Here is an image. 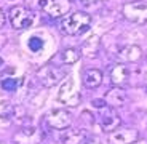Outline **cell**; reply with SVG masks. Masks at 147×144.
<instances>
[{
  "label": "cell",
  "mask_w": 147,
  "mask_h": 144,
  "mask_svg": "<svg viewBox=\"0 0 147 144\" xmlns=\"http://www.w3.org/2000/svg\"><path fill=\"white\" fill-rule=\"evenodd\" d=\"M88 139V133L82 128H66L61 135L63 144H85Z\"/></svg>",
  "instance_id": "4fadbf2b"
},
{
  "label": "cell",
  "mask_w": 147,
  "mask_h": 144,
  "mask_svg": "<svg viewBox=\"0 0 147 144\" xmlns=\"http://www.w3.org/2000/svg\"><path fill=\"white\" fill-rule=\"evenodd\" d=\"M2 66H3V59L0 58V67H2Z\"/></svg>",
  "instance_id": "484cf974"
},
{
  "label": "cell",
  "mask_w": 147,
  "mask_h": 144,
  "mask_svg": "<svg viewBox=\"0 0 147 144\" xmlns=\"http://www.w3.org/2000/svg\"><path fill=\"white\" fill-rule=\"evenodd\" d=\"M98 122H99V126L102 128V131L112 133V131H115V130L121 125V118L114 107L106 106V107H102V109H99Z\"/></svg>",
  "instance_id": "8992f818"
},
{
  "label": "cell",
  "mask_w": 147,
  "mask_h": 144,
  "mask_svg": "<svg viewBox=\"0 0 147 144\" xmlns=\"http://www.w3.org/2000/svg\"><path fill=\"white\" fill-rule=\"evenodd\" d=\"M85 3H94V2H104V0H82Z\"/></svg>",
  "instance_id": "cb8c5ba5"
},
{
  "label": "cell",
  "mask_w": 147,
  "mask_h": 144,
  "mask_svg": "<svg viewBox=\"0 0 147 144\" xmlns=\"http://www.w3.org/2000/svg\"><path fill=\"white\" fill-rule=\"evenodd\" d=\"M91 26V16L85 11H74L66 15L61 21V30L67 35H80L85 34Z\"/></svg>",
  "instance_id": "6da1fadb"
},
{
  "label": "cell",
  "mask_w": 147,
  "mask_h": 144,
  "mask_svg": "<svg viewBox=\"0 0 147 144\" xmlns=\"http://www.w3.org/2000/svg\"><path fill=\"white\" fill-rule=\"evenodd\" d=\"M139 139V133L134 128H117L109 135L110 144H133Z\"/></svg>",
  "instance_id": "9c48e42d"
},
{
  "label": "cell",
  "mask_w": 147,
  "mask_h": 144,
  "mask_svg": "<svg viewBox=\"0 0 147 144\" xmlns=\"http://www.w3.org/2000/svg\"><path fill=\"white\" fill-rule=\"evenodd\" d=\"M99 47H101L99 37H98V35H91L86 42H83L80 53L83 56H86V58H94V56L99 53Z\"/></svg>",
  "instance_id": "2e32d148"
},
{
  "label": "cell",
  "mask_w": 147,
  "mask_h": 144,
  "mask_svg": "<svg viewBox=\"0 0 147 144\" xmlns=\"http://www.w3.org/2000/svg\"><path fill=\"white\" fill-rule=\"evenodd\" d=\"M58 101L66 104V106H70V107H75L80 103V93H77V90H75V82H74V78L70 75L64 78L61 87H59Z\"/></svg>",
  "instance_id": "5b68a950"
},
{
  "label": "cell",
  "mask_w": 147,
  "mask_h": 144,
  "mask_svg": "<svg viewBox=\"0 0 147 144\" xmlns=\"http://www.w3.org/2000/svg\"><path fill=\"white\" fill-rule=\"evenodd\" d=\"M8 19H10V24L13 26V29L22 30L29 29L35 22V15L27 7H13L8 11Z\"/></svg>",
  "instance_id": "7a4b0ae2"
},
{
  "label": "cell",
  "mask_w": 147,
  "mask_h": 144,
  "mask_svg": "<svg viewBox=\"0 0 147 144\" xmlns=\"http://www.w3.org/2000/svg\"><path fill=\"white\" fill-rule=\"evenodd\" d=\"M24 3L29 10H47L51 0H24Z\"/></svg>",
  "instance_id": "d6986e66"
},
{
  "label": "cell",
  "mask_w": 147,
  "mask_h": 144,
  "mask_svg": "<svg viewBox=\"0 0 147 144\" xmlns=\"http://www.w3.org/2000/svg\"><path fill=\"white\" fill-rule=\"evenodd\" d=\"M0 85H2V88H3L5 91L15 93L16 90L19 88V85H21V80H19V78H13V77H5L3 80L0 82Z\"/></svg>",
  "instance_id": "ac0fdd59"
},
{
  "label": "cell",
  "mask_w": 147,
  "mask_h": 144,
  "mask_svg": "<svg viewBox=\"0 0 147 144\" xmlns=\"http://www.w3.org/2000/svg\"><path fill=\"white\" fill-rule=\"evenodd\" d=\"M0 144H5V143H2V141H0Z\"/></svg>",
  "instance_id": "4316f807"
},
{
  "label": "cell",
  "mask_w": 147,
  "mask_h": 144,
  "mask_svg": "<svg viewBox=\"0 0 147 144\" xmlns=\"http://www.w3.org/2000/svg\"><path fill=\"white\" fill-rule=\"evenodd\" d=\"M27 47H29V50L32 53H38L43 48V40H42L40 37H37V35H34V37L29 39V42H27Z\"/></svg>",
  "instance_id": "ffe728a7"
},
{
  "label": "cell",
  "mask_w": 147,
  "mask_h": 144,
  "mask_svg": "<svg viewBox=\"0 0 147 144\" xmlns=\"http://www.w3.org/2000/svg\"><path fill=\"white\" fill-rule=\"evenodd\" d=\"M102 83V72L99 69H86L83 72V85L86 88H98Z\"/></svg>",
  "instance_id": "9a60e30c"
},
{
  "label": "cell",
  "mask_w": 147,
  "mask_h": 144,
  "mask_svg": "<svg viewBox=\"0 0 147 144\" xmlns=\"http://www.w3.org/2000/svg\"><path fill=\"white\" fill-rule=\"evenodd\" d=\"M8 2H13V0H8Z\"/></svg>",
  "instance_id": "83f0119b"
},
{
  "label": "cell",
  "mask_w": 147,
  "mask_h": 144,
  "mask_svg": "<svg viewBox=\"0 0 147 144\" xmlns=\"http://www.w3.org/2000/svg\"><path fill=\"white\" fill-rule=\"evenodd\" d=\"M121 13L128 21L136 24H146L147 22V2L146 0H133L123 5Z\"/></svg>",
  "instance_id": "3957f363"
},
{
  "label": "cell",
  "mask_w": 147,
  "mask_h": 144,
  "mask_svg": "<svg viewBox=\"0 0 147 144\" xmlns=\"http://www.w3.org/2000/svg\"><path fill=\"white\" fill-rule=\"evenodd\" d=\"M91 104L96 107V109H102V107H106V106H107L104 99H93V103H91Z\"/></svg>",
  "instance_id": "44dd1931"
},
{
  "label": "cell",
  "mask_w": 147,
  "mask_h": 144,
  "mask_svg": "<svg viewBox=\"0 0 147 144\" xmlns=\"http://www.w3.org/2000/svg\"><path fill=\"white\" fill-rule=\"evenodd\" d=\"M66 70L58 66H43L37 72V80L40 82V85L45 88H51L56 83L63 82L66 78Z\"/></svg>",
  "instance_id": "277c9868"
},
{
  "label": "cell",
  "mask_w": 147,
  "mask_h": 144,
  "mask_svg": "<svg viewBox=\"0 0 147 144\" xmlns=\"http://www.w3.org/2000/svg\"><path fill=\"white\" fill-rule=\"evenodd\" d=\"M5 21H7V16H5L3 10H0V29L5 26Z\"/></svg>",
  "instance_id": "603a6c76"
},
{
  "label": "cell",
  "mask_w": 147,
  "mask_h": 144,
  "mask_svg": "<svg viewBox=\"0 0 147 144\" xmlns=\"http://www.w3.org/2000/svg\"><path fill=\"white\" fill-rule=\"evenodd\" d=\"M45 122L53 130H66L72 123V117L66 109H51L45 117Z\"/></svg>",
  "instance_id": "52a82bcc"
},
{
  "label": "cell",
  "mask_w": 147,
  "mask_h": 144,
  "mask_svg": "<svg viewBox=\"0 0 147 144\" xmlns=\"http://www.w3.org/2000/svg\"><path fill=\"white\" fill-rule=\"evenodd\" d=\"M85 144H104V141L99 139V138H88Z\"/></svg>",
  "instance_id": "7402d4cb"
},
{
  "label": "cell",
  "mask_w": 147,
  "mask_h": 144,
  "mask_svg": "<svg viewBox=\"0 0 147 144\" xmlns=\"http://www.w3.org/2000/svg\"><path fill=\"white\" fill-rule=\"evenodd\" d=\"M104 101H106V104L109 107L117 109V107L125 106L126 101H128V96H126V91L121 88V87H114V88H110L109 91L106 93Z\"/></svg>",
  "instance_id": "8fae6325"
},
{
  "label": "cell",
  "mask_w": 147,
  "mask_h": 144,
  "mask_svg": "<svg viewBox=\"0 0 147 144\" xmlns=\"http://www.w3.org/2000/svg\"><path fill=\"white\" fill-rule=\"evenodd\" d=\"M70 7H72L70 0H51V3L48 5L45 11L51 18H61V16H66L69 13Z\"/></svg>",
  "instance_id": "5bb4252c"
},
{
  "label": "cell",
  "mask_w": 147,
  "mask_h": 144,
  "mask_svg": "<svg viewBox=\"0 0 147 144\" xmlns=\"http://www.w3.org/2000/svg\"><path fill=\"white\" fill-rule=\"evenodd\" d=\"M16 144H40L43 141V131L38 126H24L13 136Z\"/></svg>",
  "instance_id": "ba28073f"
},
{
  "label": "cell",
  "mask_w": 147,
  "mask_h": 144,
  "mask_svg": "<svg viewBox=\"0 0 147 144\" xmlns=\"http://www.w3.org/2000/svg\"><path fill=\"white\" fill-rule=\"evenodd\" d=\"M133 144H147V139H142V141H139V139H138L136 143H133Z\"/></svg>",
  "instance_id": "d4e9b609"
},
{
  "label": "cell",
  "mask_w": 147,
  "mask_h": 144,
  "mask_svg": "<svg viewBox=\"0 0 147 144\" xmlns=\"http://www.w3.org/2000/svg\"><path fill=\"white\" fill-rule=\"evenodd\" d=\"M117 58L121 63H138L139 59H142V48L139 45H123L121 48H118Z\"/></svg>",
  "instance_id": "30bf717a"
},
{
  "label": "cell",
  "mask_w": 147,
  "mask_h": 144,
  "mask_svg": "<svg viewBox=\"0 0 147 144\" xmlns=\"http://www.w3.org/2000/svg\"><path fill=\"white\" fill-rule=\"evenodd\" d=\"M109 77H110V82L115 87H123L129 80V69L123 63L114 64L109 70Z\"/></svg>",
  "instance_id": "7c38bea8"
},
{
  "label": "cell",
  "mask_w": 147,
  "mask_h": 144,
  "mask_svg": "<svg viewBox=\"0 0 147 144\" xmlns=\"http://www.w3.org/2000/svg\"><path fill=\"white\" fill-rule=\"evenodd\" d=\"M80 56H82V53H80V50H77V48H66L63 53H61V61H63V64H75L80 59Z\"/></svg>",
  "instance_id": "e0dca14e"
}]
</instances>
